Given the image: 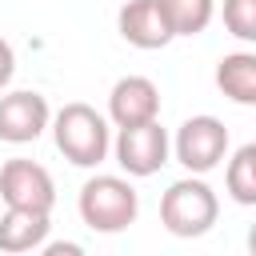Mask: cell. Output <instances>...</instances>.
<instances>
[{"instance_id": "cell-1", "label": "cell", "mask_w": 256, "mask_h": 256, "mask_svg": "<svg viewBox=\"0 0 256 256\" xmlns=\"http://www.w3.org/2000/svg\"><path fill=\"white\" fill-rule=\"evenodd\" d=\"M108 124L112 120L104 112H96L92 104H84V100L64 104L60 112H52L56 152L76 168H100L112 152V128Z\"/></svg>"}, {"instance_id": "cell-2", "label": "cell", "mask_w": 256, "mask_h": 256, "mask_svg": "<svg viewBox=\"0 0 256 256\" xmlns=\"http://www.w3.org/2000/svg\"><path fill=\"white\" fill-rule=\"evenodd\" d=\"M216 220H220V196L204 176L188 172V176H180L164 188V196H160L164 232H172L180 240H196V236L212 232Z\"/></svg>"}, {"instance_id": "cell-3", "label": "cell", "mask_w": 256, "mask_h": 256, "mask_svg": "<svg viewBox=\"0 0 256 256\" xmlns=\"http://www.w3.org/2000/svg\"><path fill=\"white\" fill-rule=\"evenodd\" d=\"M76 208H80V220H84L92 232L112 236V232H124V228L136 224V216H140V196H136L132 180L100 172V176H88V180L80 184Z\"/></svg>"}, {"instance_id": "cell-4", "label": "cell", "mask_w": 256, "mask_h": 256, "mask_svg": "<svg viewBox=\"0 0 256 256\" xmlns=\"http://www.w3.org/2000/svg\"><path fill=\"white\" fill-rule=\"evenodd\" d=\"M172 156H176V164H184L196 176L220 168L228 160V128H224V120H216L208 112L188 116L172 136Z\"/></svg>"}, {"instance_id": "cell-5", "label": "cell", "mask_w": 256, "mask_h": 256, "mask_svg": "<svg viewBox=\"0 0 256 256\" xmlns=\"http://www.w3.org/2000/svg\"><path fill=\"white\" fill-rule=\"evenodd\" d=\"M168 152H172V140H168V132L160 128V120L120 128V132H116V144H112L116 164L124 168V176H136V180L156 176V172L168 164Z\"/></svg>"}, {"instance_id": "cell-6", "label": "cell", "mask_w": 256, "mask_h": 256, "mask_svg": "<svg viewBox=\"0 0 256 256\" xmlns=\"http://www.w3.org/2000/svg\"><path fill=\"white\" fill-rule=\"evenodd\" d=\"M0 200L8 208H36V212H52L56 204V180L44 164L36 160H8L0 168Z\"/></svg>"}, {"instance_id": "cell-7", "label": "cell", "mask_w": 256, "mask_h": 256, "mask_svg": "<svg viewBox=\"0 0 256 256\" xmlns=\"http://www.w3.org/2000/svg\"><path fill=\"white\" fill-rule=\"evenodd\" d=\"M52 128V108L40 92L20 88L0 96V140L4 144H32Z\"/></svg>"}, {"instance_id": "cell-8", "label": "cell", "mask_w": 256, "mask_h": 256, "mask_svg": "<svg viewBox=\"0 0 256 256\" xmlns=\"http://www.w3.org/2000/svg\"><path fill=\"white\" fill-rule=\"evenodd\" d=\"M116 28L140 52H156V48H164V44L176 40L172 20H168V12H164L160 0H124L120 12H116Z\"/></svg>"}, {"instance_id": "cell-9", "label": "cell", "mask_w": 256, "mask_h": 256, "mask_svg": "<svg viewBox=\"0 0 256 256\" xmlns=\"http://www.w3.org/2000/svg\"><path fill=\"white\" fill-rule=\"evenodd\" d=\"M108 120L116 128L160 120V88L148 76H120L108 92Z\"/></svg>"}, {"instance_id": "cell-10", "label": "cell", "mask_w": 256, "mask_h": 256, "mask_svg": "<svg viewBox=\"0 0 256 256\" xmlns=\"http://www.w3.org/2000/svg\"><path fill=\"white\" fill-rule=\"evenodd\" d=\"M52 232V212L36 208H4L0 216V252L20 256V252H40Z\"/></svg>"}, {"instance_id": "cell-11", "label": "cell", "mask_w": 256, "mask_h": 256, "mask_svg": "<svg viewBox=\"0 0 256 256\" xmlns=\"http://www.w3.org/2000/svg\"><path fill=\"white\" fill-rule=\"evenodd\" d=\"M216 88L232 104L256 108V52L240 48V52L220 56V64H216Z\"/></svg>"}, {"instance_id": "cell-12", "label": "cell", "mask_w": 256, "mask_h": 256, "mask_svg": "<svg viewBox=\"0 0 256 256\" xmlns=\"http://www.w3.org/2000/svg\"><path fill=\"white\" fill-rule=\"evenodd\" d=\"M224 192L244 204V208H256V140L236 148L228 156V168H224Z\"/></svg>"}, {"instance_id": "cell-13", "label": "cell", "mask_w": 256, "mask_h": 256, "mask_svg": "<svg viewBox=\"0 0 256 256\" xmlns=\"http://www.w3.org/2000/svg\"><path fill=\"white\" fill-rule=\"evenodd\" d=\"M160 4L172 20L176 36H200L216 16V0H160Z\"/></svg>"}, {"instance_id": "cell-14", "label": "cell", "mask_w": 256, "mask_h": 256, "mask_svg": "<svg viewBox=\"0 0 256 256\" xmlns=\"http://www.w3.org/2000/svg\"><path fill=\"white\" fill-rule=\"evenodd\" d=\"M220 20H224L228 36H236L244 44H256V0H224Z\"/></svg>"}, {"instance_id": "cell-15", "label": "cell", "mask_w": 256, "mask_h": 256, "mask_svg": "<svg viewBox=\"0 0 256 256\" xmlns=\"http://www.w3.org/2000/svg\"><path fill=\"white\" fill-rule=\"evenodd\" d=\"M12 76H16V52H12V44L0 36V92L12 84Z\"/></svg>"}, {"instance_id": "cell-16", "label": "cell", "mask_w": 256, "mask_h": 256, "mask_svg": "<svg viewBox=\"0 0 256 256\" xmlns=\"http://www.w3.org/2000/svg\"><path fill=\"white\" fill-rule=\"evenodd\" d=\"M40 252H44V256H76V252H84V248H80V244H68V240H64V244H44Z\"/></svg>"}, {"instance_id": "cell-17", "label": "cell", "mask_w": 256, "mask_h": 256, "mask_svg": "<svg viewBox=\"0 0 256 256\" xmlns=\"http://www.w3.org/2000/svg\"><path fill=\"white\" fill-rule=\"evenodd\" d=\"M248 252H252V256H256V224H252V228H248Z\"/></svg>"}]
</instances>
